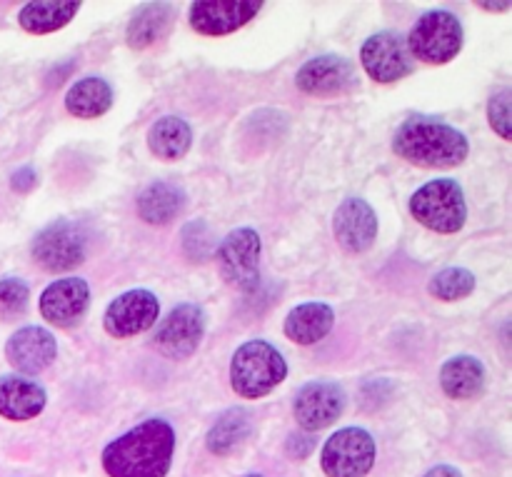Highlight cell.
I'll list each match as a JSON object with an SVG mask.
<instances>
[{"mask_svg": "<svg viewBox=\"0 0 512 477\" xmlns=\"http://www.w3.org/2000/svg\"><path fill=\"white\" fill-rule=\"evenodd\" d=\"M335 313L325 303H303L285 318V335L298 345H315L333 330Z\"/></svg>", "mask_w": 512, "mask_h": 477, "instance_id": "cell-19", "label": "cell"}, {"mask_svg": "<svg viewBox=\"0 0 512 477\" xmlns=\"http://www.w3.org/2000/svg\"><path fill=\"white\" fill-rule=\"evenodd\" d=\"M170 20H173V8L168 3H145L130 18L128 30H125V40L133 50L150 48L160 35L168 30Z\"/></svg>", "mask_w": 512, "mask_h": 477, "instance_id": "cell-24", "label": "cell"}, {"mask_svg": "<svg viewBox=\"0 0 512 477\" xmlns=\"http://www.w3.org/2000/svg\"><path fill=\"white\" fill-rule=\"evenodd\" d=\"M475 285H478V280H475V275L470 270L445 268L430 280V293H433V298L453 303V300L468 298L475 290Z\"/></svg>", "mask_w": 512, "mask_h": 477, "instance_id": "cell-27", "label": "cell"}, {"mask_svg": "<svg viewBox=\"0 0 512 477\" xmlns=\"http://www.w3.org/2000/svg\"><path fill=\"white\" fill-rule=\"evenodd\" d=\"M288 450L293 453V458H305L310 450H315V438L313 435H293L288 443Z\"/></svg>", "mask_w": 512, "mask_h": 477, "instance_id": "cell-31", "label": "cell"}, {"mask_svg": "<svg viewBox=\"0 0 512 477\" xmlns=\"http://www.w3.org/2000/svg\"><path fill=\"white\" fill-rule=\"evenodd\" d=\"M510 98L512 93L508 88L498 90V93L490 98L488 103V120L490 125H493L495 133L500 135L503 140H510L512 138V130H510Z\"/></svg>", "mask_w": 512, "mask_h": 477, "instance_id": "cell-29", "label": "cell"}, {"mask_svg": "<svg viewBox=\"0 0 512 477\" xmlns=\"http://www.w3.org/2000/svg\"><path fill=\"white\" fill-rule=\"evenodd\" d=\"M295 83L303 93L328 98V95H343L353 90L358 85V73L353 63L340 55H318L298 70Z\"/></svg>", "mask_w": 512, "mask_h": 477, "instance_id": "cell-13", "label": "cell"}, {"mask_svg": "<svg viewBox=\"0 0 512 477\" xmlns=\"http://www.w3.org/2000/svg\"><path fill=\"white\" fill-rule=\"evenodd\" d=\"M158 313L160 303L150 290H130L108 305L103 325L113 338H133L153 328Z\"/></svg>", "mask_w": 512, "mask_h": 477, "instance_id": "cell-12", "label": "cell"}, {"mask_svg": "<svg viewBox=\"0 0 512 477\" xmlns=\"http://www.w3.org/2000/svg\"><path fill=\"white\" fill-rule=\"evenodd\" d=\"M333 230L348 253H365L378 238V215L368 200L345 198L333 215Z\"/></svg>", "mask_w": 512, "mask_h": 477, "instance_id": "cell-15", "label": "cell"}, {"mask_svg": "<svg viewBox=\"0 0 512 477\" xmlns=\"http://www.w3.org/2000/svg\"><path fill=\"white\" fill-rule=\"evenodd\" d=\"M250 430H253V420L250 413L243 408H233L225 415H220L218 423L210 428L208 433V450L213 455H228L238 450L240 445L248 440Z\"/></svg>", "mask_w": 512, "mask_h": 477, "instance_id": "cell-26", "label": "cell"}, {"mask_svg": "<svg viewBox=\"0 0 512 477\" xmlns=\"http://www.w3.org/2000/svg\"><path fill=\"white\" fill-rule=\"evenodd\" d=\"M175 455V430L153 418L135 425L103 450L108 477H165Z\"/></svg>", "mask_w": 512, "mask_h": 477, "instance_id": "cell-1", "label": "cell"}, {"mask_svg": "<svg viewBox=\"0 0 512 477\" xmlns=\"http://www.w3.org/2000/svg\"><path fill=\"white\" fill-rule=\"evenodd\" d=\"M35 185H38V173L33 168L15 170L13 178H10V188L18 190V193H30Z\"/></svg>", "mask_w": 512, "mask_h": 477, "instance_id": "cell-30", "label": "cell"}, {"mask_svg": "<svg viewBox=\"0 0 512 477\" xmlns=\"http://www.w3.org/2000/svg\"><path fill=\"white\" fill-rule=\"evenodd\" d=\"M90 303V288L83 278H63L40 295V315L55 328H70L85 315Z\"/></svg>", "mask_w": 512, "mask_h": 477, "instance_id": "cell-16", "label": "cell"}, {"mask_svg": "<svg viewBox=\"0 0 512 477\" xmlns=\"http://www.w3.org/2000/svg\"><path fill=\"white\" fill-rule=\"evenodd\" d=\"M425 477H465V475L460 473L458 468H453V465H438V468L430 470Z\"/></svg>", "mask_w": 512, "mask_h": 477, "instance_id": "cell-32", "label": "cell"}, {"mask_svg": "<svg viewBox=\"0 0 512 477\" xmlns=\"http://www.w3.org/2000/svg\"><path fill=\"white\" fill-rule=\"evenodd\" d=\"M185 208V193L173 183H153L140 193L138 215L150 225H165Z\"/></svg>", "mask_w": 512, "mask_h": 477, "instance_id": "cell-23", "label": "cell"}, {"mask_svg": "<svg viewBox=\"0 0 512 477\" xmlns=\"http://www.w3.org/2000/svg\"><path fill=\"white\" fill-rule=\"evenodd\" d=\"M463 25L448 10H433L420 15L410 35L405 38L413 58L430 65L450 63L463 48Z\"/></svg>", "mask_w": 512, "mask_h": 477, "instance_id": "cell-5", "label": "cell"}, {"mask_svg": "<svg viewBox=\"0 0 512 477\" xmlns=\"http://www.w3.org/2000/svg\"><path fill=\"white\" fill-rule=\"evenodd\" d=\"M410 213L425 228L435 233L453 235L463 230L468 220V205H465L463 188L458 180L440 178L430 180L423 188H418L410 198Z\"/></svg>", "mask_w": 512, "mask_h": 477, "instance_id": "cell-4", "label": "cell"}, {"mask_svg": "<svg viewBox=\"0 0 512 477\" xmlns=\"http://www.w3.org/2000/svg\"><path fill=\"white\" fill-rule=\"evenodd\" d=\"M78 10L80 3H25L18 13V23L28 33L45 35L65 28Z\"/></svg>", "mask_w": 512, "mask_h": 477, "instance_id": "cell-25", "label": "cell"}, {"mask_svg": "<svg viewBox=\"0 0 512 477\" xmlns=\"http://www.w3.org/2000/svg\"><path fill=\"white\" fill-rule=\"evenodd\" d=\"M205 335V313L200 305L185 303L178 305L155 333V348L165 358L183 360L198 350Z\"/></svg>", "mask_w": 512, "mask_h": 477, "instance_id": "cell-11", "label": "cell"}, {"mask_svg": "<svg viewBox=\"0 0 512 477\" xmlns=\"http://www.w3.org/2000/svg\"><path fill=\"white\" fill-rule=\"evenodd\" d=\"M360 63H363L365 73L378 83H398V80L408 78L415 68L408 43L403 35L393 33V30L370 35L360 48Z\"/></svg>", "mask_w": 512, "mask_h": 477, "instance_id": "cell-9", "label": "cell"}, {"mask_svg": "<svg viewBox=\"0 0 512 477\" xmlns=\"http://www.w3.org/2000/svg\"><path fill=\"white\" fill-rule=\"evenodd\" d=\"M248 477H263V475H248Z\"/></svg>", "mask_w": 512, "mask_h": 477, "instance_id": "cell-34", "label": "cell"}, {"mask_svg": "<svg viewBox=\"0 0 512 477\" xmlns=\"http://www.w3.org/2000/svg\"><path fill=\"white\" fill-rule=\"evenodd\" d=\"M375 440L363 428H343L328 438L320 455V468L328 477H365L373 470Z\"/></svg>", "mask_w": 512, "mask_h": 477, "instance_id": "cell-6", "label": "cell"}, {"mask_svg": "<svg viewBox=\"0 0 512 477\" xmlns=\"http://www.w3.org/2000/svg\"><path fill=\"white\" fill-rule=\"evenodd\" d=\"M263 10L253 0H200L190 5V25L200 35H228L243 28Z\"/></svg>", "mask_w": 512, "mask_h": 477, "instance_id": "cell-14", "label": "cell"}, {"mask_svg": "<svg viewBox=\"0 0 512 477\" xmlns=\"http://www.w3.org/2000/svg\"><path fill=\"white\" fill-rule=\"evenodd\" d=\"M285 375H288L285 358L265 340L243 343L230 360V385L240 398H265L283 383Z\"/></svg>", "mask_w": 512, "mask_h": 477, "instance_id": "cell-3", "label": "cell"}, {"mask_svg": "<svg viewBox=\"0 0 512 477\" xmlns=\"http://www.w3.org/2000/svg\"><path fill=\"white\" fill-rule=\"evenodd\" d=\"M45 390L35 380L23 375H3L0 378V415L5 420L25 423L43 413Z\"/></svg>", "mask_w": 512, "mask_h": 477, "instance_id": "cell-18", "label": "cell"}, {"mask_svg": "<svg viewBox=\"0 0 512 477\" xmlns=\"http://www.w3.org/2000/svg\"><path fill=\"white\" fill-rule=\"evenodd\" d=\"M113 108V88L103 78H83L65 95V110L75 118H100Z\"/></svg>", "mask_w": 512, "mask_h": 477, "instance_id": "cell-22", "label": "cell"}, {"mask_svg": "<svg viewBox=\"0 0 512 477\" xmlns=\"http://www.w3.org/2000/svg\"><path fill=\"white\" fill-rule=\"evenodd\" d=\"M393 150L420 168H455L465 163L470 143L458 128L428 115H413L393 135Z\"/></svg>", "mask_w": 512, "mask_h": 477, "instance_id": "cell-2", "label": "cell"}, {"mask_svg": "<svg viewBox=\"0 0 512 477\" xmlns=\"http://www.w3.org/2000/svg\"><path fill=\"white\" fill-rule=\"evenodd\" d=\"M33 260L48 273H65L85 260V235L70 220H55L40 230L30 245Z\"/></svg>", "mask_w": 512, "mask_h": 477, "instance_id": "cell-7", "label": "cell"}, {"mask_svg": "<svg viewBox=\"0 0 512 477\" xmlns=\"http://www.w3.org/2000/svg\"><path fill=\"white\" fill-rule=\"evenodd\" d=\"M293 410L300 428L313 435L340 420L345 410V393L333 380H315L298 390Z\"/></svg>", "mask_w": 512, "mask_h": 477, "instance_id": "cell-10", "label": "cell"}, {"mask_svg": "<svg viewBox=\"0 0 512 477\" xmlns=\"http://www.w3.org/2000/svg\"><path fill=\"white\" fill-rule=\"evenodd\" d=\"M260 235L253 228H238L220 243L218 265L225 283L243 293H255L260 285Z\"/></svg>", "mask_w": 512, "mask_h": 477, "instance_id": "cell-8", "label": "cell"}, {"mask_svg": "<svg viewBox=\"0 0 512 477\" xmlns=\"http://www.w3.org/2000/svg\"><path fill=\"white\" fill-rule=\"evenodd\" d=\"M55 353H58V343H55L53 333H48L45 328H38V325L20 328L5 343V358H8V363L13 368H18L20 373L28 375H35L48 368L55 360Z\"/></svg>", "mask_w": 512, "mask_h": 477, "instance_id": "cell-17", "label": "cell"}, {"mask_svg": "<svg viewBox=\"0 0 512 477\" xmlns=\"http://www.w3.org/2000/svg\"><path fill=\"white\" fill-rule=\"evenodd\" d=\"M28 285L18 278H3L0 280V313L3 315H18L23 313L28 305Z\"/></svg>", "mask_w": 512, "mask_h": 477, "instance_id": "cell-28", "label": "cell"}, {"mask_svg": "<svg viewBox=\"0 0 512 477\" xmlns=\"http://www.w3.org/2000/svg\"><path fill=\"white\" fill-rule=\"evenodd\" d=\"M193 145V128L178 115H163L148 133V148L160 160H180Z\"/></svg>", "mask_w": 512, "mask_h": 477, "instance_id": "cell-21", "label": "cell"}, {"mask_svg": "<svg viewBox=\"0 0 512 477\" xmlns=\"http://www.w3.org/2000/svg\"><path fill=\"white\" fill-rule=\"evenodd\" d=\"M480 8L488 10V13H505V10H510V3H480Z\"/></svg>", "mask_w": 512, "mask_h": 477, "instance_id": "cell-33", "label": "cell"}, {"mask_svg": "<svg viewBox=\"0 0 512 477\" xmlns=\"http://www.w3.org/2000/svg\"><path fill=\"white\" fill-rule=\"evenodd\" d=\"M443 393L453 400L478 398L485 388V368L473 355H455L440 370Z\"/></svg>", "mask_w": 512, "mask_h": 477, "instance_id": "cell-20", "label": "cell"}]
</instances>
